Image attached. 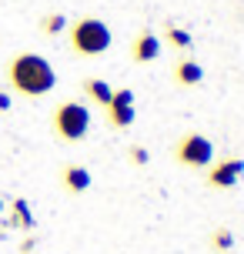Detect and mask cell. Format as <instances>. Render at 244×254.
Instances as JSON below:
<instances>
[{"mask_svg": "<svg viewBox=\"0 0 244 254\" xmlns=\"http://www.w3.org/2000/svg\"><path fill=\"white\" fill-rule=\"evenodd\" d=\"M0 214H3V197H0Z\"/></svg>", "mask_w": 244, "mask_h": 254, "instance_id": "ac0fdd59", "label": "cell"}, {"mask_svg": "<svg viewBox=\"0 0 244 254\" xmlns=\"http://www.w3.org/2000/svg\"><path fill=\"white\" fill-rule=\"evenodd\" d=\"M40 27H44V34H51V37H57V34H64L67 17H64V13H47V17L40 20Z\"/></svg>", "mask_w": 244, "mask_h": 254, "instance_id": "7c38bea8", "label": "cell"}, {"mask_svg": "<svg viewBox=\"0 0 244 254\" xmlns=\"http://www.w3.org/2000/svg\"><path fill=\"white\" fill-rule=\"evenodd\" d=\"M111 44H114L111 27L97 17H80L77 24L70 27V47L84 57H101V54L111 51Z\"/></svg>", "mask_w": 244, "mask_h": 254, "instance_id": "7a4b0ae2", "label": "cell"}, {"mask_svg": "<svg viewBox=\"0 0 244 254\" xmlns=\"http://www.w3.org/2000/svg\"><path fill=\"white\" fill-rule=\"evenodd\" d=\"M130 57L137 64H151L161 57V37H157L154 30H141L137 37H134V44H130Z\"/></svg>", "mask_w": 244, "mask_h": 254, "instance_id": "8992f818", "label": "cell"}, {"mask_svg": "<svg viewBox=\"0 0 244 254\" xmlns=\"http://www.w3.org/2000/svg\"><path fill=\"white\" fill-rule=\"evenodd\" d=\"M0 111H10V94L0 90Z\"/></svg>", "mask_w": 244, "mask_h": 254, "instance_id": "e0dca14e", "label": "cell"}, {"mask_svg": "<svg viewBox=\"0 0 244 254\" xmlns=\"http://www.w3.org/2000/svg\"><path fill=\"white\" fill-rule=\"evenodd\" d=\"M7 80H10V87L17 94H24V97H44V94H51L54 84H57V74H54V67L47 57H40V54H17L10 57L7 64Z\"/></svg>", "mask_w": 244, "mask_h": 254, "instance_id": "6da1fadb", "label": "cell"}, {"mask_svg": "<svg viewBox=\"0 0 244 254\" xmlns=\"http://www.w3.org/2000/svg\"><path fill=\"white\" fill-rule=\"evenodd\" d=\"M130 161H134V164H147V161H151V154L144 151V147H130Z\"/></svg>", "mask_w": 244, "mask_h": 254, "instance_id": "2e32d148", "label": "cell"}, {"mask_svg": "<svg viewBox=\"0 0 244 254\" xmlns=\"http://www.w3.org/2000/svg\"><path fill=\"white\" fill-rule=\"evenodd\" d=\"M211 248H214V251H231L234 248V234L228 228H218L214 234H211Z\"/></svg>", "mask_w": 244, "mask_h": 254, "instance_id": "4fadbf2b", "label": "cell"}, {"mask_svg": "<svg viewBox=\"0 0 244 254\" xmlns=\"http://www.w3.org/2000/svg\"><path fill=\"white\" fill-rule=\"evenodd\" d=\"M54 130L61 140H84L90 130V111L80 101H64L54 107Z\"/></svg>", "mask_w": 244, "mask_h": 254, "instance_id": "3957f363", "label": "cell"}, {"mask_svg": "<svg viewBox=\"0 0 244 254\" xmlns=\"http://www.w3.org/2000/svg\"><path fill=\"white\" fill-rule=\"evenodd\" d=\"M167 40H171L174 47H181V51L191 47V34H187L184 27H174V24H167Z\"/></svg>", "mask_w": 244, "mask_h": 254, "instance_id": "5bb4252c", "label": "cell"}, {"mask_svg": "<svg viewBox=\"0 0 244 254\" xmlns=\"http://www.w3.org/2000/svg\"><path fill=\"white\" fill-rule=\"evenodd\" d=\"M111 104H134V90H127V87L114 90V97H111Z\"/></svg>", "mask_w": 244, "mask_h": 254, "instance_id": "9a60e30c", "label": "cell"}, {"mask_svg": "<svg viewBox=\"0 0 244 254\" xmlns=\"http://www.w3.org/2000/svg\"><path fill=\"white\" fill-rule=\"evenodd\" d=\"M84 94H87L94 104L107 107V104H111V97H114V87H111L107 80H101V77H87V80H84Z\"/></svg>", "mask_w": 244, "mask_h": 254, "instance_id": "9c48e42d", "label": "cell"}, {"mask_svg": "<svg viewBox=\"0 0 244 254\" xmlns=\"http://www.w3.org/2000/svg\"><path fill=\"white\" fill-rule=\"evenodd\" d=\"M134 117H137L134 104H107V121H111L114 127H130Z\"/></svg>", "mask_w": 244, "mask_h": 254, "instance_id": "30bf717a", "label": "cell"}, {"mask_svg": "<svg viewBox=\"0 0 244 254\" xmlns=\"http://www.w3.org/2000/svg\"><path fill=\"white\" fill-rule=\"evenodd\" d=\"M241 174H244V161L241 157H228V161H218L211 167L207 181H211V188H234L241 181Z\"/></svg>", "mask_w": 244, "mask_h": 254, "instance_id": "5b68a950", "label": "cell"}, {"mask_svg": "<svg viewBox=\"0 0 244 254\" xmlns=\"http://www.w3.org/2000/svg\"><path fill=\"white\" fill-rule=\"evenodd\" d=\"M174 80H178L181 87H197V84L204 80V67L187 57V61H181L178 67H174Z\"/></svg>", "mask_w": 244, "mask_h": 254, "instance_id": "ba28073f", "label": "cell"}, {"mask_svg": "<svg viewBox=\"0 0 244 254\" xmlns=\"http://www.w3.org/2000/svg\"><path fill=\"white\" fill-rule=\"evenodd\" d=\"M10 224H17V228H24V231H30V228H34V214H30V204H27L24 197H17V201H13Z\"/></svg>", "mask_w": 244, "mask_h": 254, "instance_id": "8fae6325", "label": "cell"}, {"mask_svg": "<svg viewBox=\"0 0 244 254\" xmlns=\"http://www.w3.org/2000/svg\"><path fill=\"white\" fill-rule=\"evenodd\" d=\"M61 184H64L70 194H84V190L90 188V171L80 164H67L64 171H61Z\"/></svg>", "mask_w": 244, "mask_h": 254, "instance_id": "52a82bcc", "label": "cell"}, {"mask_svg": "<svg viewBox=\"0 0 244 254\" xmlns=\"http://www.w3.org/2000/svg\"><path fill=\"white\" fill-rule=\"evenodd\" d=\"M178 161L184 167H207L214 161V144L204 134H184L178 144Z\"/></svg>", "mask_w": 244, "mask_h": 254, "instance_id": "277c9868", "label": "cell"}]
</instances>
